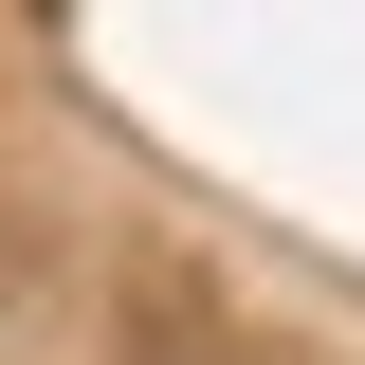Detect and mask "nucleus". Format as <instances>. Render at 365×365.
I'll return each instance as SVG.
<instances>
[]
</instances>
